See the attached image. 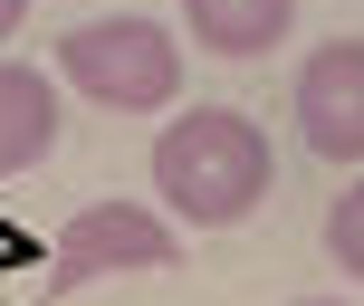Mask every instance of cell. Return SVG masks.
Returning <instances> with one entry per match:
<instances>
[{"label":"cell","mask_w":364,"mask_h":306,"mask_svg":"<svg viewBox=\"0 0 364 306\" xmlns=\"http://www.w3.org/2000/svg\"><path fill=\"white\" fill-rule=\"evenodd\" d=\"M19 19H29V0H0V38H10V29H19Z\"/></svg>","instance_id":"ba28073f"},{"label":"cell","mask_w":364,"mask_h":306,"mask_svg":"<svg viewBox=\"0 0 364 306\" xmlns=\"http://www.w3.org/2000/svg\"><path fill=\"white\" fill-rule=\"evenodd\" d=\"M297 10L307 0H182V19H192V38L211 58H269L297 29Z\"/></svg>","instance_id":"8992f818"},{"label":"cell","mask_w":364,"mask_h":306,"mask_svg":"<svg viewBox=\"0 0 364 306\" xmlns=\"http://www.w3.org/2000/svg\"><path fill=\"white\" fill-rule=\"evenodd\" d=\"M58 77L106 115H154V106L182 96V48H173L164 19L125 10V19H87V29L58 38Z\"/></svg>","instance_id":"7a4b0ae2"},{"label":"cell","mask_w":364,"mask_h":306,"mask_svg":"<svg viewBox=\"0 0 364 306\" xmlns=\"http://www.w3.org/2000/svg\"><path fill=\"white\" fill-rule=\"evenodd\" d=\"M269 134L250 125L240 106H192L164 125V144H154V192H164L173 220H192V230H230V220H250L259 201H269Z\"/></svg>","instance_id":"6da1fadb"},{"label":"cell","mask_w":364,"mask_h":306,"mask_svg":"<svg viewBox=\"0 0 364 306\" xmlns=\"http://www.w3.org/2000/svg\"><path fill=\"white\" fill-rule=\"evenodd\" d=\"M48 144H58V67L0 58V182L48 163Z\"/></svg>","instance_id":"5b68a950"},{"label":"cell","mask_w":364,"mask_h":306,"mask_svg":"<svg viewBox=\"0 0 364 306\" xmlns=\"http://www.w3.org/2000/svg\"><path fill=\"white\" fill-rule=\"evenodd\" d=\"M297 134L326 163H364V38H316L297 67Z\"/></svg>","instance_id":"277c9868"},{"label":"cell","mask_w":364,"mask_h":306,"mask_svg":"<svg viewBox=\"0 0 364 306\" xmlns=\"http://www.w3.org/2000/svg\"><path fill=\"white\" fill-rule=\"evenodd\" d=\"M297 306H336V297H297Z\"/></svg>","instance_id":"9c48e42d"},{"label":"cell","mask_w":364,"mask_h":306,"mask_svg":"<svg viewBox=\"0 0 364 306\" xmlns=\"http://www.w3.org/2000/svg\"><path fill=\"white\" fill-rule=\"evenodd\" d=\"M326 258H336L346 278H364V182L336 192V211H326Z\"/></svg>","instance_id":"52a82bcc"},{"label":"cell","mask_w":364,"mask_h":306,"mask_svg":"<svg viewBox=\"0 0 364 306\" xmlns=\"http://www.w3.org/2000/svg\"><path fill=\"white\" fill-rule=\"evenodd\" d=\"M182 239L164 230L154 211H134V201H87V211L58 230V297H77L87 278H115V268H173Z\"/></svg>","instance_id":"3957f363"}]
</instances>
